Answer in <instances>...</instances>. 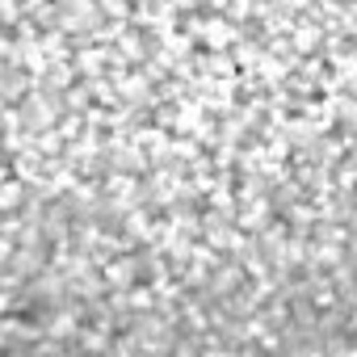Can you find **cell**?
Masks as SVG:
<instances>
[{
    "label": "cell",
    "mask_w": 357,
    "mask_h": 357,
    "mask_svg": "<svg viewBox=\"0 0 357 357\" xmlns=\"http://www.w3.org/2000/svg\"><path fill=\"white\" fill-rule=\"evenodd\" d=\"M0 357H357V0H0Z\"/></svg>",
    "instance_id": "obj_1"
}]
</instances>
